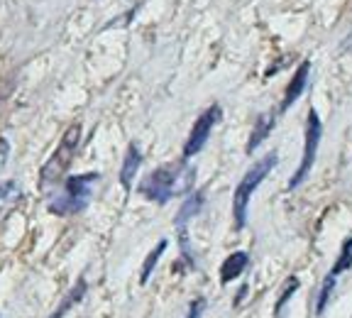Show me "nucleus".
I'll use <instances>...</instances> for the list:
<instances>
[{
	"instance_id": "nucleus-10",
	"label": "nucleus",
	"mask_w": 352,
	"mask_h": 318,
	"mask_svg": "<svg viewBox=\"0 0 352 318\" xmlns=\"http://www.w3.org/2000/svg\"><path fill=\"white\" fill-rule=\"evenodd\" d=\"M274 123H276V116L274 113H262V116L254 120V130L248 140V154H252L264 140L270 138V132L274 130Z\"/></svg>"
},
{
	"instance_id": "nucleus-17",
	"label": "nucleus",
	"mask_w": 352,
	"mask_h": 318,
	"mask_svg": "<svg viewBox=\"0 0 352 318\" xmlns=\"http://www.w3.org/2000/svg\"><path fill=\"white\" fill-rule=\"evenodd\" d=\"M296 289H298V279H296V277H289V279H286V284H284V289H281L279 301H276V306H274V313H276V316H279L281 308L286 306V301H289V299L294 297V291H296Z\"/></svg>"
},
{
	"instance_id": "nucleus-16",
	"label": "nucleus",
	"mask_w": 352,
	"mask_h": 318,
	"mask_svg": "<svg viewBox=\"0 0 352 318\" xmlns=\"http://www.w3.org/2000/svg\"><path fill=\"white\" fill-rule=\"evenodd\" d=\"M336 279L338 277H333L328 272V277L323 279V286H320V294H318V304H316V313H323L325 311V306H328V299H330V294H333V289H336Z\"/></svg>"
},
{
	"instance_id": "nucleus-7",
	"label": "nucleus",
	"mask_w": 352,
	"mask_h": 318,
	"mask_svg": "<svg viewBox=\"0 0 352 318\" xmlns=\"http://www.w3.org/2000/svg\"><path fill=\"white\" fill-rule=\"evenodd\" d=\"M201 206H204V193H191V196L184 201V206L179 209V213H176V231H179V237H182V250L184 255H186L188 259H191V250H188V237H186V223L193 218V215L201 211Z\"/></svg>"
},
{
	"instance_id": "nucleus-9",
	"label": "nucleus",
	"mask_w": 352,
	"mask_h": 318,
	"mask_svg": "<svg viewBox=\"0 0 352 318\" xmlns=\"http://www.w3.org/2000/svg\"><path fill=\"white\" fill-rule=\"evenodd\" d=\"M140 165H142V154H140L138 145H130L125 152V159H122V169H120V184L125 187V191L132 189V181L138 176Z\"/></svg>"
},
{
	"instance_id": "nucleus-5",
	"label": "nucleus",
	"mask_w": 352,
	"mask_h": 318,
	"mask_svg": "<svg viewBox=\"0 0 352 318\" xmlns=\"http://www.w3.org/2000/svg\"><path fill=\"white\" fill-rule=\"evenodd\" d=\"M320 135H323V125H320V118L314 108L308 110V118H306V138H303V157H301V165H298L296 174L289 179V189H296L301 187L306 176L311 174L314 169V162H316V154H318V145H320Z\"/></svg>"
},
{
	"instance_id": "nucleus-15",
	"label": "nucleus",
	"mask_w": 352,
	"mask_h": 318,
	"mask_svg": "<svg viewBox=\"0 0 352 318\" xmlns=\"http://www.w3.org/2000/svg\"><path fill=\"white\" fill-rule=\"evenodd\" d=\"M166 245H169V242H166V240H160V245L154 247L152 253L147 255V259H144V264H142V277H140V282H142V284H147V279H149V277H152L154 267H157V262H160V257H162V255H164Z\"/></svg>"
},
{
	"instance_id": "nucleus-18",
	"label": "nucleus",
	"mask_w": 352,
	"mask_h": 318,
	"mask_svg": "<svg viewBox=\"0 0 352 318\" xmlns=\"http://www.w3.org/2000/svg\"><path fill=\"white\" fill-rule=\"evenodd\" d=\"M204 311H206V299H196V301H191V306H188L186 318H201Z\"/></svg>"
},
{
	"instance_id": "nucleus-4",
	"label": "nucleus",
	"mask_w": 352,
	"mask_h": 318,
	"mask_svg": "<svg viewBox=\"0 0 352 318\" xmlns=\"http://www.w3.org/2000/svg\"><path fill=\"white\" fill-rule=\"evenodd\" d=\"M78 140H81V125L74 123V125L64 132V138H61L56 152L52 154V159L42 167V171H39V187L47 189L50 184H56V181L66 174V169H69V165L74 162V154H76V149H78Z\"/></svg>"
},
{
	"instance_id": "nucleus-19",
	"label": "nucleus",
	"mask_w": 352,
	"mask_h": 318,
	"mask_svg": "<svg viewBox=\"0 0 352 318\" xmlns=\"http://www.w3.org/2000/svg\"><path fill=\"white\" fill-rule=\"evenodd\" d=\"M8 152H10V147H8V140H0V169L6 167V162H8Z\"/></svg>"
},
{
	"instance_id": "nucleus-2",
	"label": "nucleus",
	"mask_w": 352,
	"mask_h": 318,
	"mask_svg": "<svg viewBox=\"0 0 352 318\" xmlns=\"http://www.w3.org/2000/svg\"><path fill=\"white\" fill-rule=\"evenodd\" d=\"M276 162H279L276 152L264 154V157L259 159V162L252 167V169H248V174L242 176L240 184L235 187V193H232V220H235V228H237V231H242V228L248 225L250 198H252V193L259 189V184H262V181L267 179V174H270V171L276 167Z\"/></svg>"
},
{
	"instance_id": "nucleus-6",
	"label": "nucleus",
	"mask_w": 352,
	"mask_h": 318,
	"mask_svg": "<svg viewBox=\"0 0 352 318\" xmlns=\"http://www.w3.org/2000/svg\"><path fill=\"white\" fill-rule=\"evenodd\" d=\"M220 118H223V110H220L218 103H213L210 108H206L204 113H201V118L193 123V130H191V135H188L186 145H184V159H191L193 154H198L206 147V142H208V138H210V130L218 125Z\"/></svg>"
},
{
	"instance_id": "nucleus-11",
	"label": "nucleus",
	"mask_w": 352,
	"mask_h": 318,
	"mask_svg": "<svg viewBox=\"0 0 352 318\" xmlns=\"http://www.w3.org/2000/svg\"><path fill=\"white\" fill-rule=\"evenodd\" d=\"M248 264H250L248 253H232L230 257L223 262V267H220V282H223V284H230L235 277H240L242 272H245Z\"/></svg>"
},
{
	"instance_id": "nucleus-14",
	"label": "nucleus",
	"mask_w": 352,
	"mask_h": 318,
	"mask_svg": "<svg viewBox=\"0 0 352 318\" xmlns=\"http://www.w3.org/2000/svg\"><path fill=\"white\" fill-rule=\"evenodd\" d=\"M347 269H352V237H347V240L342 242V250H340V255H338L333 269H330V275L340 277L342 272H347Z\"/></svg>"
},
{
	"instance_id": "nucleus-12",
	"label": "nucleus",
	"mask_w": 352,
	"mask_h": 318,
	"mask_svg": "<svg viewBox=\"0 0 352 318\" xmlns=\"http://www.w3.org/2000/svg\"><path fill=\"white\" fill-rule=\"evenodd\" d=\"M86 289H88V286H86V279H78V282H76V286H74V289L69 291V294H66L64 301H61L59 306H56V311L52 313L50 318H64L69 308H74L78 301H81L83 297H86Z\"/></svg>"
},
{
	"instance_id": "nucleus-13",
	"label": "nucleus",
	"mask_w": 352,
	"mask_h": 318,
	"mask_svg": "<svg viewBox=\"0 0 352 318\" xmlns=\"http://www.w3.org/2000/svg\"><path fill=\"white\" fill-rule=\"evenodd\" d=\"M20 198H22V191L17 189L15 181H6V184L0 187V218H3Z\"/></svg>"
},
{
	"instance_id": "nucleus-8",
	"label": "nucleus",
	"mask_w": 352,
	"mask_h": 318,
	"mask_svg": "<svg viewBox=\"0 0 352 318\" xmlns=\"http://www.w3.org/2000/svg\"><path fill=\"white\" fill-rule=\"evenodd\" d=\"M308 72H311V61H301L296 74H294V78L289 81V86H286V91H284V98H281V108H279L281 113H286V110L301 98L303 88H306V83H308Z\"/></svg>"
},
{
	"instance_id": "nucleus-3",
	"label": "nucleus",
	"mask_w": 352,
	"mask_h": 318,
	"mask_svg": "<svg viewBox=\"0 0 352 318\" xmlns=\"http://www.w3.org/2000/svg\"><path fill=\"white\" fill-rule=\"evenodd\" d=\"M98 179L100 176L96 174V171L81 174V176H72V179L64 184V191L50 201V211L54 215L81 213V211L88 206V201H91V193H94V187L98 184Z\"/></svg>"
},
{
	"instance_id": "nucleus-1",
	"label": "nucleus",
	"mask_w": 352,
	"mask_h": 318,
	"mask_svg": "<svg viewBox=\"0 0 352 318\" xmlns=\"http://www.w3.org/2000/svg\"><path fill=\"white\" fill-rule=\"evenodd\" d=\"M193 181H196V167L186 165L184 159L179 165H164L144 176V181L140 184V193L154 203H166L174 196L191 191Z\"/></svg>"
}]
</instances>
